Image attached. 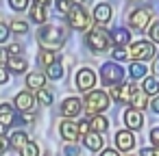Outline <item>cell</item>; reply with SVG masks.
<instances>
[{
  "label": "cell",
  "instance_id": "1",
  "mask_svg": "<svg viewBox=\"0 0 159 156\" xmlns=\"http://www.w3.org/2000/svg\"><path fill=\"white\" fill-rule=\"evenodd\" d=\"M37 37H39V44H42L46 50L59 48V46H63V41H66V33H63L61 26H44Z\"/></svg>",
  "mask_w": 159,
  "mask_h": 156
},
{
  "label": "cell",
  "instance_id": "2",
  "mask_svg": "<svg viewBox=\"0 0 159 156\" xmlns=\"http://www.w3.org/2000/svg\"><path fill=\"white\" fill-rule=\"evenodd\" d=\"M100 80H102V85L118 87V85L124 80V70H122L118 63H105V65L100 67Z\"/></svg>",
  "mask_w": 159,
  "mask_h": 156
},
{
  "label": "cell",
  "instance_id": "3",
  "mask_svg": "<svg viewBox=\"0 0 159 156\" xmlns=\"http://www.w3.org/2000/svg\"><path fill=\"white\" fill-rule=\"evenodd\" d=\"M109 44H111V33H107L105 28H94V31L87 35V46H89L94 52H105V50H109Z\"/></svg>",
  "mask_w": 159,
  "mask_h": 156
},
{
  "label": "cell",
  "instance_id": "4",
  "mask_svg": "<svg viewBox=\"0 0 159 156\" xmlns=\"http://www.w3.org/2000/svg\"><path fill=\"white\" fill-rule=\"evenodd\" d=\"M68 24H70V28L85 31V28H89V26H92V15H89L81 5H76V7L68 13Z\"/></svg>",
  "mask_w": 159,
  "mask_h": 156
},
{
  "label": "cell",
  "instance_id": "5",
  "mask_svg": "<svg viewBox=\"0 0 159 156\" xmlns=\"http://www.w3.org/2000/svg\"><path fill=\"white\" fill-rule=\"evenodd\" d=\"M109 106V95L105 91H89L85 95V108L89 113H100Z\"/></svg>",
  "mask_w": 159,
  "mask_h": 156
},
{
  "label": "cell",
  "instance_id": "6",
  "mask_svg": "<svg viewBox=\"0 0 159 156\" xmlns=\"http://www.w3.org/2000/svg\"><path fill=\"white\" fill-rule=\"evenodd\" d=\"M129 54H131L135 61H139V63H142V61L152 59L155 50H152V44H148V41H135V44H131Z\"/></svg>",
  "mask_w": 159,
  "mask_h": 156
},
{
  "label": "cell",
  "instance_id": "7",
  "mask_svg": "<svg viewBox=\"0 0 159 156\" xmlns=\"http://www.w3.org/2000/svg\"><path fill=\"white\" fill-rule=\"evenodd\" d=\"M94 85H96V74L89 70V67H83V70H79V74H76V87H79V91H83L85 95L94 89Z\"/></svg>",
  "mask_w": 159,
  "mask_h": 156
},
{
  "label": "cell",
  "instance_id": "8",
  "mask_svg": "<svg viewBox=\"0 0 159 156\" xmlns=\"http://www.w3.org/2000/svg\"><path fill=\"white\" fill-rule=\"evenodd\" d=\"M150 20V11L148 9H135L131 15H129V24L135 28V31H144L146 24Z\"/></svg>",
  "mask_w": 159,
  "mask_h": 156
},
{
  "label": "cell",
  "instance_id": "9",
  "mask_svg": "<svg viewBox=\"0 0 159 156\" xmlns=\"http://www.w3.org/2000/svg\"><path fill=\"white\" fill-rule=\"evenodd\" d=\"M59 130H61V137H63L66 141H70V143H74V141L81 137V128H79L72 119H63L61 126H59Z\"/></svg>",
  "mask_w": 159,
  "mask_h": 156
},
{
  "label": "cell",
  "instance_id": "10",
  "mask_svg": "<svg viewBox=\"0 0 159 156\" xmlns=\"http://www.w3.org/2000/svg\"><path fill=\"white\" fill-rule=\"evenodd\" d=\"M124 124H126L131 130H139V128L144 126V115H142V111H137V108L124 111Z\"/></svg>",
  "mask_w": 159,
  "mask_h": 156
},
{
  "label": "cell",
  "instance_id": "11",
  "mask_svg": "<svg viewBox=\"0 0 159 156\" xmlns=\"http://www.w3.org/2000/svg\"><path fill=\"white\" fill-rule=\"evenodd\" d=\"M133 145H135V137L129 130H118L116 132V147L118 150L129 152V150H133Z\"/></svg>",
  "mask_w": 159,
  "mask_h": 156
},
{
  "label": "cell",
  "instance_id": "12",
  "mask_svg": "<svg viewBox=\"0 0 159 156\" xmlns=\"http://www.w3.org/2000/svg\"><path fill=\"white\" fill-rule=\"evenodd\" d=\"M146 91L144 89H139V85H133V93H131V108H137V111H142V108H146L148 106V100H146Z\"/></svg>",
  "mask_w": 159,
  "mask_h": 156
},
{
  "label": "cell",
  "instance_id": "13",
  "mask_svg": "<svg viewBox=\"0 0 159 156\" xmlns=\"http://www.w3.org/2000/svg\"><path fill=\"white\" fill-rule=\"evenodd\" d=\"M13 102H16V108H18V111H24V113H31V111L35 108V98H33L29 91L18 93Z\"/></svg>",
  "mask_w": 159,
  "mask_h": 156
},
{
  "label": "cell",
  "instance_id": "14",
  "mask_svg": "<svg viewBox=\"0 0 159 156\" xmlns=\"http://www.w3.org/2000/svg\"><path fill=\"white\" fill-rule=\"evenodd\" d=\"M81 113V100L79 98H66L63 104H61V115L63 117H76Z\"/></svg>",
  "mask_w": 159,
  "mask_h": 156
},
{
  "label": "cell",
  "instance_id": "15",
  "mask_svg": "<svg viewBox=\"0 0 159 156\" xmlns=\"http://www.w3.org/2000/svg\"><path fill=\"white\" fill-rule=\"evenodd\" d=\"M5 67L11 70V72H16V74H22V72H26V59H22V57H9L5 52Z\"/></svg>",
  "mask_w": 159,
  "mask_h": 156
},
{
  "label": "cell",
  "instance_id": "16",
  "mask_svg": "<svg viewBox=\"0 0 159 156\" xmlns=\"http://www.w3.org/2000/svg\"><path fill=\"white\" fill-rule=\"evenodd\" d=\"M131 93H133V85H124V82H122V87H113L111 89V98H116L122 104L131 102Z\"/></svg>",
  "mask_w": 159,
  "mask_h": 156
},
{
  "label": "cell",
  "instance_id": "17",
  "mask_svg": "<svg viewBox=\"0 0 159 156\" xmlns=\"http://www.w3.org/2000/svg\"><path fill=\"white\" fill-rule=\"evenodd\" d=\"M94 20H96L98 24H107V22L111 20V7H109L107 2L96 5V9H94Z\"/></svg>",
  "mask_w": 159,
  "mask_h": 156
},
{
  "label": "cell",
  "instance_id": "18",
  "mask_svg": "<svg viewBox=\"0 0 159 156\" xmlns=\"http://www.w3.org/2000/svg\"><path fill=\"white\" fill-rule=\"evenodd\" d=\"M129 39H131V33L126 31V28H116V31H111V41L116 44V48H124L126 44H129Z\"/></svg>",
  "mask_w": 159,
  "mask_h": 156
},
{
  "label": "cell",
  "instance_id": "19",
  "mask_svg": "<svg viewBox=\"0 0 159 156\" xmlns=\"http://www.w3.org/2000/svg\"><path fill=\"white\" fill-rule=\"evenodd\" d=\"M44 85H46V76H44V74L33 72V74L26 76V87H29V89H37V91H42Z\"/></svg>",
  "mask_w": 159,
  "mask_h": 156
},
{
  "label": "cell",
  "instance_id": "20",
  "mask_svg": "<svg viewBox=\"0 0 159 156\" xmlns=\"http://www.w3.org/2000/svg\"><path fill=\"white\" fill-rule=\"evenodd\" d=\"M9 143H11L13 147H20V150H22V147H26L31 141H29V134H26L24 130H16V132L9 134Z\"/></svg>",
  "mask_w": 159,
  "mask_h": 156
},
{
  "label": "cell",
  "instance_id": "21",
  "mask_svg": "<svg viewBox=\"0 0 159 156\" xmlns=\"http://www.w3.org/2000/svg\"><path fill=\"white\" fill-rule=\"evenodd\" d=\"M87 121H89V128H92V132H105L107 128H109V121L102 117V115H94V117H87Z\"/></svg>",
  "mask_w": 159,
  "mask_h": 156
},
{
  "label": "cell",
  "instance_id": "22",
  "mask_svg": "<svg viewBox=\"0 0 159 156\" xmlns=\"http://www.w3.org/2000/svg\"><path fill=\"white\" fill-rule=\"evenodd\" d=\"M83 145H85L87 150H100V147H102V137H100L98 132H89V134L83 137Z\"/></svg>",
  "mask_w": 159,
  "mask_h": 156
},
{
  "label": "cell",
  "instance_id": "23",
  "mask_svg": "<svg viewBox=\"0 0 159 156\" xmlns=\"http://www.w3.org/2000/svg\"><path fill=\"white\" fill-rule=\"evenodd\" d=\"M13 119H16L13 108H11L9 104H2V106H0V124H2V128L11 126V124H13Z\"/></svg>",
  "mask_w": 159,
  "mask_h": 156
},
{
  "label": "cell",
  "instance_id": "24",
  "mask_svg": "<svg viewBox=\"0 0 159 156\" xmlns=\"http://www.w3.org/2000/svg\"><path fill=\"white\" fill-rule=\"evenodd\" d=\"M142 89L146 91V93H150V95H159V78H155V76H148V78H144V85H142Z\"/></svg>",
  "mask_w": 159,
  "mask_h": 156
},
{
  "label": "cell",
  "instance_id": "25",
  "mask_svg": "<svg viewBox=\"0 0 159 156\" xmlns=\"http://www.w3.org/2000/svg\"><path fill=\"white\" fill-rule=\"evenodd\" d=\"M31 20L35 24H44L46 22V11H44V7L39 2H33V7H31Z\"/></svg>",
  "mask_w": 159,
  "mask_h": 156
},
{
  "label": "cell",
  "instance_id": "26",
  "mask_svg": "<svg viewBox=\"0 0 159 156\" xmlns=\"http://www.w3.org/2000/svg\"><path fill=\"white\" fill-rule=\"evenodd\" d=\"M146 72H148V67H146L144 63H139V61H135V63L131 65V78H133V80H137V78H148Z\"/></svg>",
  "mask_w": 159,
  "mask_h": 156
},
{
  "label": "cell",
  "instance_id": "27",
  "mask_svg": "<svg viewBox=\"0 0 159 156\" xmlns=\"http://www.w3.org/2000/svg\"><path fill=\"white\" fill-rule=\"evenodd\" d=\"M39 63L48 70L50 65H55V63H57V54H55L52 50H42V54H39Z\"/></svg>",
  "mask_w": 159,
  "mask_h": 156
},
{
  "label": "cell",
  "instance_id": "28",
  "mask_svg": "<svg viewBox=\"0 0 159 156\" xmlns=\"http://www.w3.org/2000/svg\"><path fill=\"white\" fill-rule=\"evenodd\" d=\"M11 31L18 33V35H24V33H29V24L26 22H20V20H13L11 22Z\"/></svg>",
  "mask_w": 159,
  "mask_h": 156
},
{
  "label": "cell",
  "instance_id": "29",
  "mask_svg": "<svg viewBox=\"0 0 159 156\" xmlns=\"http://www.w3.org/2000/svg\"><path fill=\"white\" fill-rule=\"evenodd\" d=\"M46 74H48L50 78H55V80H59V78L63 76V67H61L59 63H55V65H50V67L46 70Z\"/></svg>",
  "mask_w": 159,
  "mask_h": 156
},
{
  "label": "cell",
  "instance_id": "30",
  "mask_svg": "<svg viewBox=\"0 0 159 156\" xmlns=\"http://www.w3.org/2000/svg\"><path fill=\"white\" fill-rule=\"evenodd\" d=\"M22 156H39V147H37V143H29L26 147H22Z\"/></svg>",
  "mask_w": 159,
  "mask_h": 156
},
{
  "label": "cell",
  "instance_id": "31",
  "mask_svg": "<svg viewBox=\"0 0 159 156\" xmlns=\"http://www.w3.org/2000/svg\"><path fill=\"white\" fill-rule=\"evenodd\" d=\"M37 98H39V102H44V104H52V93H50L48 89L37 91Z\"/></svg>",
  "mask_w": 159,
  "mask_h": 156
},
{
  "label": "cell",
  "instance_id": "32",
  "mask_svg": "<svg viewBox=\"0 0 159 156\" xmlns=\"http://www.w3.org/2000/svg\"><path fill=\"white\" fill-rule=\"evenodd\" d=\"M57 9H59L61 13H66V15H68V13L74 9V7L70 5V0H57Z\"/></svg>",
  "mask_w": 159,
  "mask_h": 156
},
{
  "label": "cell",
  "instance_id": "33",
  "mask_svg": "<svg viewBox=\"0 0 159 156\" xmlns=\"http://www.w3.org/2000/svg\"><path fill=\"white\" fill-rule=\"evenodd\" d=\"M129 57H131V54H129L124 48H116V50H113V59H116V61H126Z\"/></svg>",
  "mask_w": 159,
  "mask_h": 156
},
{
  "label": "cell",
  "instance_id": "34",
  "mask_svg": "<svg viewBox=\"0 0 159 156\" xmlns=\"http://www.w3.org/2000/svg\"><path fill=\"white\" fill-rule=\"evenodd\" d=\"M9 5H11L16 11H24L26 5H29V0H9Z\"/></svg>",
  "mask_w": 159,
  "mask_h": 156
},
{
  "label": "cell",
  "instance_id": "35",
  "mask_svg": "<svg viewBox=\"0 0 159 156\" xmlns=\"http://www.w3.org/2000/svg\"><path fill=\"white\" fill-rule=\"evenodd\" d=\"M63 154H66V156H79V147H76L74 143H70V145L63 147Z\"/></svg>",
  "mask_w": 159,
  "mask_h": 156
},
{
  "label": "cell",
  "instance_id": "36",
  "mask_svg": "<svg viewBox=\"0 0 159 156\" xmlns=\"http://www.w3.org/2000/svg\"><path fill=\"white\" fill-rule=\"evenodd\" d=\"M150 39L159 44V22H155V24L150 26Z\"/></svg>",
  "mask_w": 159,
  "mask_h": 156
},
{
  "label": "cell",
  "instance_id": "37",
  "mask_svg": "<svg viewBox=\"0 0 159 156\" xmlns=\"http://www.w3.org/2000/svg\"><path fill=\"white\" fill-rule=\"evenodd\" d=\"M150 141H152V145L159 150V128H152V130H150Z\"/></svg>",
  "mask_w": 159,
  "mask_h": 156
},
{
  "label": "cell",
  "instance_id": "38",
  "mask_svg": "<svg viewBox=\"0 0 159 156\" xmlns=\"http://www.w3.org/2000/svg\"><path fill=\"white\" fill-rule=\"evenodd\" d=\"M9 39V28H7V24H0V41H7Z\"/></svg>",
  "mask_w": 159,
  "mask_h": 156
},
{
  "label": "cell",
  "instance_id": "39",
  "mask_svg": "<svg viewBox=\"0 0 159 156\" xmlns=\"http://www.w3.org/2000/svg\"><path fill=\"white\" fill-rule=\"evenodd\" d=\"M142 156H159V150L157 147H144L142 150Z\"/></svg>",
  "mask_w": 159,
  "mask_h": 156
},
{
  "label": "cell",
  "instance_id": "40",
  "mask_svg": "<svg viewBox=\"0 0 159 156\" xmlns=\"http://www.w3.org/2000/svg\"><path fill=\"white\" fill-rule=\"evenodd\" d=\"M7 80H9V72H7V67H0V82L5 85Z\"/></svg>",
  "mask_w": 159,
  "mask_h": 156
},
{
  "label": "cell",
  "instance_id": "41",
  "mask_svg": "<svg viewBox=\"0 0 159 156\" xmlns=\"http://www.w3.org/2000/svg\"><path fill=\"white\" fill-rule=\"evenodd\" d=\"M100 156H120V154H118V152H116V150H109V147H105V150H102V154H100Z\"/></svg>",
  "mask_w": 159,
  "mask_h": 156
},
{
  "label": "cell",
  "instance_id": "42",
  "mask_svg": "<svg viewBox=\"0 0 159 156\" xmlns=\"http://www.w3.org/2000/svg\"><path fill=\"white\" fill-rule=\"evenodd\" d=\"M150 106H152V111H155V113H159V95H157V98L150 102Z\"/></svg>",
  "mask_w": 159,
  "mask_h": 156
},
{
  "label": "cell",
  "instance_id": "43",
  "mask_svg": "<svg viewBox=\"0 0 159 156\" xmlns=\"http://www.w3.org/2000/svg\"><path fill=\"white\" fill-rule=\"evenodd\" d=\"M35 2H39L42 7H46V5H50V2H52V0H35Z\"/></svg>",
  "mask_w": 159,
  "mask_h": 156
},
{
  "label": "cell",
  "instance_id": "44",
  "mask_svg": "<svg viewBox=\"0 0 159 156\" xmlns=\"http://www.w3.org/2000/svg\"><path fill=\"white\" fill-rule=\"evenodd\" d=\"M155 72H159V61H157V65H155Z\"/></svg>",
  "mask_w": 159,
  "mask_h": 156
},
{
  "label": "cell",
  "instance_id": "45",
  "mask_svg": "<svg viewBox=\"0 0 159 156\" xmlns=\"http://www.w3.org/2000/svg\"><path fill=\"white\" fill-rule=\"evenodd\" d=\"M74 2H76V5H81V2H83V0H74Z\"/></svg>",
  "mask_w": 159,
  "mask_h": 156
}]
</instances>
